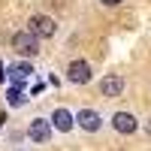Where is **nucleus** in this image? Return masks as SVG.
<instances>
[{
    "mask_svg": "<svg viewBox=\"0 0 151 151\" xmlns=\"http://www.w3.org/2000/svg\"><path fill=\"white\" fill-rule=\"evenodd\" d=\"M6 97H9V106H21V103H24V94L18 91V88H9Z\"/></svg>",
    "mask_w": 151,
    "mask_h": 151,
    "instance_id": "9d476101",
    "label": "nucleus"
},
{
    "mask_svg": "<svg viewBox=\"0 0 151 151\" xmlns=\"http://www.w3.org/2000/svg\"><path fill=\"white\" fill-rule=\"evenodd\" d=\"M76 121H79V127H82V130H88V133H97V130H100V124H103L100 112H94V109H79Z\"/></svg>",
    "mask_w": 151,
    "mask_h": 151,
    "instance_id": "0eeeda50",
    "label": "nucleus"
},
{
    "mask_svg": "<svg viewBox=\"0 0 151 151\" xmlns=\"http://www.w3.org/2000/svg\"><path fill=\"white\" fill-rule=\"evenodd\" d=\"M121 91H124V76H118V73L103 76V82H100V94L103 97H121Z\"/></svg>",
    "mask_w": 151,
    "mask_h": 151,
    "instance_id": "423d86ee",
    "label": "nucleus"
},
{
    "mask_svg": "<svg viewBox=\"0 0 151 151\" xmlns=\"http://www.w3.org/2000/svg\"><path fill=\"white\" fill-rule=\"evenodd\" d=\"M112 127L118 133H136L139 130V121H136L133 112H115V115H112Z\"/></svg>",
    "mask_w": 151,
    "mask_h": 151,
    "instance_id": "39448f33",
    "label": "nucleus"
},
{
    "mask_svg": "<svg viewBox=\"0 0 151 151\" xmlns=\"http://www.w3.org/2000/svg\"><path fill=\"white\" fill-rule=\"evenodd\" d=\"M67 82L88 85V82H91V64H88V60H73V64L67 67Z\"/></svg>",
    "mask_w": 151,
    "mask_h": 151,
    "instance_id": "20e7f679",
    "label": "nucleus"
},
{
    "mask_svg": "<svg viewBox=\"0 0 151 151\" xmlns=\"http://www.w3.org/2000/svg\"><path fill=\"white\" fill-rule=\"evenodd\" d=\"M27 76H33V67L27 64V60H21V64H12L9 67V79H12V88H18Z\"/></svg>",
    "mask_w": 151,
    "mask_h": 151,
    "instance_id": "1a4fd4ad",
    "label": "nucleus"
},
{
    "mask_svg": "<svg viewBox=\"0 0 151 151\" xmlns=\"http://www.w3.org/2000/svg\"><path fill=\"white\" fill-rule=\"evenodd\" d=\"M48 121H52V127H55V130H60V133H70V130H73V124H76V115H73L70 109H55Z\"/></svg>",
    "mask_w": 151,
    "mask_h": 151,
    "instance_id": "6e6552de",
    "label": "nucleus"
},
{
    "mask_svg": "<svg viewBox=\"0 0 151 151\" xmlns=\"http://www.w3.org/2000/svg\"><path fill=\"white\" fill-rule=\"evenodd\" d=\"M6 76L9 73H3V60H0V82H6Z\"/></svg>",
    "mask_w": 151,
    "mask_h": 151,
    "instance_id": "f8f14e48",
    "label": "nucleus"
},
{
    "mask_svg": "<svg viewBox=\"0 0 151 151\" xmlns=\"http://www.w3.org/2000/svg\"><path fill=\"white\" fill-rule=\"evenodd\" d=\"M30 33H36V36H42V40H48V36H55L58 33V24H55V18H48V15H42V12H36V15H30Z\"/></svg>",
    "mask_w": 151,
    "mask_h": 151,
    "instance_id": "f03ea898",
    "label": "nucleus"
},
{
    "mask_svg": "<svg viewBox=\"0 0 151 151\" xmlns=\"http://www.w3.org/2000/svg\"><path fill=\"white\" fill-rule=\"evenodd\" d=\"M100 3H103V6H121L124 0H100Z\"/></svg>",
    "mask_w": 151,
    "mask_h": 151,
    "instance_id": "9b49d317",
    "label": "nucleus"
},
{
    "mask_svg": "<svg viewBox=\"0 0 151 151\" xmlns=\"http://www.w3.org/2000/svg\"><path fill=\"white\" fill-rule=\"evenodd\" d=\"M145 130H148V133H151V118H148V124H145Z\"/></svg>",
    "mask_w": 151,
    "mask_h": 151,
    "instance_id": "ddd939ff",
    "label": "nucleus"
},
{
    "mask_svg": "<svg viewBox=\"0 0 151 151\" xmlns=\"http://www.w3.org/2000/svg\"><path fill=\"white\" fill-rule=\"evenodd\" d=\"M12 48H15L18 55H24V58H33L36 52H40V36L30 33V30H18L15 36H12Z\"/></svg>",
    "mask_w": 151,
    "mask_h": 151,
    "instance_id": "f257e3e1",
    "label": "nucleus"
},
{
    "mask_svg": "<svg viewBox=\"0 0 151 151\" xmlns=\"http://www.w3.org/2000/svg\"><path fill=\"white\" fill-rule=\"evenodd\" d=\"M27 136H30V142H36V145L48 142V139H52V121H48V118H33L30 127H27Z\"/></svg>",
    "mask_w": 151,
    "mask_h": 151,
    "instance_id": "7ed1b4c3",
    "label": "nucleus"
}]
</instances>
